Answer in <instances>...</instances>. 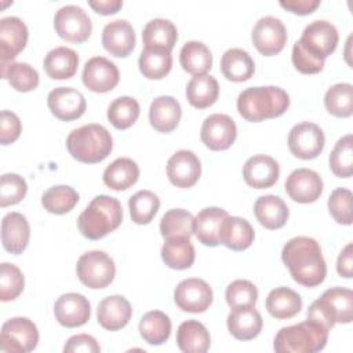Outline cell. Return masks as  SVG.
Listing matches in <instances>:
<instances>
[{
	"label": "cell",
	"mask_w": 353,
	"mask_h": 353,
	"mask_svg": "<svg viewBox=\"0 0 353 353\" xmlns=\"http://www.w3.org/2000/svg\"><path fill=\"white\" fill-rule=\"evenodd\" d=\"M281 259L294 281L303 287H316L327 276L325 259L320 244L313 237L298 236L288 240L283 247Z\"/></svg>",
	"instance_id": "6da1fadb"
},
{
	"label": "cell",
	"mask_w": 353,
	"mask_h": 353,
	"mask_svg": "<svg viewBox=\"0 0 353 353\" xmlns=\"http://www.w3.org/2000/svg\"><path fill=\"white\" fill-rule=\"evenodd\" d=\"M290 95L280 87L263 85L248 87L237 97V110L247 121H263L287 112Z\"/></svg>",
	"instance_id": "7a4b0ae2"
},
{
	"label": "cell",
	"mask_w": 353,
	"mask_h": 353,
	"mask_svg": "<svg viewBox=\"0 0 353 353\" xmlns=\"http://www.w3.org/2000/svg\"><path fill=\"white\" fill-rule=\"evenodd\" d=\"M121 221L123 208L120 201L116 197L99 194L79 215L77 228L88 240H99L116 230Z\"/></svg>",
	"instance_id": "3957f363"
},
{
	"label": "cell",
	"mask_w": 353,
	"mask_h": 353,
	"mask_svg": "<svg viewBox=\"0 0 353 353\" xmlns=\"http://www.w3.org/2000/svg\"><path fill=\"white\" fill-rule=\"evenodd\" d=\"M66 148L77 161L95 164L110 154L113 139L103 125L91 123L73 130L66 138Z\"/></svg>",
	"instance_id": "277c9868"
},
{
	"label": "cell",
	"mask_w": 353,
	"mask_h": 353,
	"mask_svg": "<svg viewBox=\"0 0 353 353\" xmlns=\"http://www.w3.org/2000/svg\"><path fill=\"white\" fill-rule=\"evenodd\" d=\"M328 330L321 324L306 320L283 327L274 336L273 347L277 353H316L325 347Z\"/></svg>",
	"instance_id": "5b68a950"
},
{
	"label": "cell",
	"mask_w": 353,
	"mask_h": 353,
	"mask_svg": "<svg viewBox=\"0 0 353 353\" xmlns=\"http://www.w3.org/2000/svg\"><path fill=\"white\" fill-rule=\"evenodd\" d=\"M307 319L321 324L328 331L336 324H349L353 320V291L332 287L323 292L307 309Z\"/></svg>",
	"instance_id": "8992f818"
},
{
	"label": "cell",
	"mask_w": 353,
	"mask_h": 353,
	"mask_svg": "<svg viewBox=\"0 0 353 353\" xmlns=\"http://www.w3.org/2000/svg\"><path fill=\"white\" fill-rule=\"evenodd\" d=\"M79 280L88 288H106L114 279V261L103 251L92 250L84 252L76 263Z\"/></svg>",
	"instance_id": "52a82bcc"
},
{
	"label": "cell",
	"mask_w": 353,
	"mask_h": 353,
	"mask_svg": "<svg viewBox=\"0 0 353 353\" xmlns=\"http://www.w3.org/2000/svg\"><path fill=\"white\" fill-rule=\"evenodd\" d=\"M39 342L36 324L26 317H12L1 327L0 352L3 353H28Z\"/></svg>",
	"instance_id": "ba28073f"
},
{
	"label": "cell",
	"mask_w": 353,
	"mask_h": 353,
	"mask_svg": "<svg viewBox=\"0 0 353 353\" xmlns=\"http://www.w3.org/2000/svg\"><path fill=\"white\" fill-rule=\"evenodd\" d=\"M54 28L61 39L80 44L91 36L92 22L81 7L68 4L55 12Z\"/></svg>",
	"instance_id": "9c48e42d"
},
{
	"label": "cell",
	"mask_w": 353,
	"mask_h": 353,
	"mask_svg": "<svg viewBox=\"0 0 353 353\" xmlns=\"http://www.w3.org/2000/svg\"><path fill=\"white\" fill-rule=\"evenodd\" d=\"M298 41L309 54L321 61H325V58L335 51L339 41V34L331 22L317 19L310 22L303 29Z\"/></svg>",
	"instance_id": "30bf717a"
},
{
	"label": "cell",
	"mask_w": 353,
	"mask_h": 353,
	"mask_svg": "<svg viewBox=\"0 0 353 353\" xmlns=\"http://www.w3.org/2000/svg\"><path fill=\"white\" fill-rule=\"evenodd\" d=\"M288 149L301 160L316 159L324 149L325 137L323 130L310 121L295 124L288 134Z\"/></svg>",
	"instance_id": "8fae6325"
},
{
	"label": "cell",
	"mask_w": 353,
	"mask_h": 353,
	"mask_svg": "<svg viewBox=\"0 0 353 353\" xmlns=\"http://www.w3.org/2000/svg\"><path fill=\"white\" fill-rule=\"evenodd\" d=\"M212 290L210 284L199 277L182 280L174 290L175 305L188 313H203L212 303Z\"/></svg>",
	"instance_id": "7c38bea8"
},
{
	"label": "cell",
	"mask_w": 353,
	"mask_h": 353,
	"mask_svg": "<svg viewBox=\"0 0 353 353\" xmlns=\"http://www.w3.org/2000/svg\"><path fill=\"white\" fill-rule=\"evenodd\" d=\"M251 40L255 48L265 57L279 54L287 43V29L284 23L272 15L256 21L251 32Z\"/></svg>",
	"instance_id": "4fadbf2b"
},
{
	"label": "cell",
	"mask_w": 353,
	"mask_h": 353,
	"mask_svg": "<svg viewBox=\"0 0 353 353\" xmlns=\"http://www.w3.org/2000/svg\"><path fill=\"white\" fill-rule=\"evenodd\" d=\"M29 37L28 26L18 17L0 19V62L1 74L12 63L11 61L26 47Z\"/></svg>",
	"instance_id": "5bb4252c"
},
{
	"label": "cell",
	"mask_w": 353,
	"mask_h": 353,
	"mask_svg": "<svg viewBox=\"0 0 353 353\" xmlns=\"http://www.w3.org/2000/svg\"><path fill=\"white\" fill-rule=\"evenodd\" d=\"M237 137L234 120L223 113H215L205 117L200 130L201 142L211 150L229 149Z\"/></svg>",
	"instance_id": "9a60e30c"
},
{
	"label": "cell",
	"mask_w": 353,
	"mask_h": 353,
	"mask_svg": "<svg viewBox=\"0 0 353 353\" xmlns=\"http://www.w3.org/2000/svg\"><path fill=\"white\" fill-rule=\"evenodd\" d=\"M83 84L92 92H109L120 80V73L114 62L105 57L90 58L81 72Z\"/></svg>",
	"instance_id": "2e32d148"
},
{
	"label": "cell",
	"mask_w": 353,
	"mask_h": 353,
	"mask_svg": "<svg viewBox=\"0 0 353 353\" xmlns=\"http://www.w3.org/2000/svg\"><path fill=\"white\" fill-rule=\"evenodd\" d=\"M287 194L296 203H314L323 193L324 183L321 176L310 168L294 170L285 181Z\"/></svg>",
	"instance_id": "e0dca14e"
},
{
	"label": "cell",
	"mask_w": 353,
	"mask_h": 353,
	"mask_svg": "<svg viewBox=\"0 0 353 353\" xmlns=\"http://www.w3.org/2000/svg\"><path fill=\"white\" fill-rule=\"evenodd\" d=\"M47 106L51 113L62 121L80 119L87 109L84 95L72 87H57L50 91Z\"/></svg>",
	"instance_id": "ac0fdd59"
},
{
	"label": "cell",
	"mask_w": 353,
	"mask_h": 353,
	"mask_svg": "<svg viewBox=\"0 0 353 353\" xmlns=\"http://www.w3.org/2000/svg\"><path fill=\"white\" fill-rule=\"evenodd\" d=\"M167 176L176 188L193 186L201 175V163L199 157L188 149L175 152L167 161Z\"/></svg>",
	"instance_id": "d6986e66"
},
{
	"label": "cell",
	"mask_w": 353,
	"mask_h": 353,
	"mask_svg": "<svg viewBox=\"0 0 353 353\" xmlns=\"http://www.w3.org/2000/svg\"><path fill=\"white\" fill-rule=\"evenodd\" d=\"M57 321L66 328L84 325L91 316V305L88 299L77 292L62 294L54 305Z\"/></svg>",
	"instance_id": "ffe728a7"
},
{
	"label": "cell",
	"mask_w": 353,
	"mask_h": 353,
	"mask_svg": "<svg viewBox=\"0 0 353 353\" xmlns=\"http://www.w3.org/2000/svg\"><path fill=\"white\" fill-rule=\"evenodd\" d=\"M280 175L279 163L268 154H254L243 165V178L254 189L273 186Z\"/></svg>",
	"instance_id": "44dd1931"
},
{
	"label": "cell",
	"mask_w": 353,
	"mask_h": 353,
	"mask_svg": "<svg viewBox=\"0 0 353 353\" xmlns=\"http://www.w3.org/2000/svg\"><path fill=\"white\" fill-rule=\"evenodd\" d=\"M102 46L113 57H128L135 47V32L125 19H114L102 30Z\"/></svg>",
	"instance_id": "7402d4cb"
},
{
	"label": "cell",
	"mask_w": 353,
	"mask_h": 353,
	"mask_svg": "<svg viewBox=\"0 0 353 353\" xmlns=\"http://www.w3.org/2000/svg\"><path fill=\"white\" fill-rule=\"evenodd\" d=\"M132 316V307L123 295H110L103 298L97 307V320L108 331L124 328Z\"/></svg>",
	"instance_id": "603a6c76"
},
{
	"label": "cell",
	"mask_w": 353,
	"mask_h": 353,
	"mask_svg": "<svg viewBox=\"0 0 353 353\" xmlns=\"http://www.w3.org/2000/svg\"><path fill=\"white\" fill-rule=\"evenodd\" d=\"M30 237V226L25 215L19 212H8L1 221V243L6 251L19 255L22 254Z\"/></svg>",
	"instance_id": "cb8c5ba5"
},
{
	"label": "cell",
	"mask_w": 353,
	"mask_h": 353,
	"mask_svg": "<svg viewBox=\"0 0 353 353\" xmlns=\"http://www.w3.org/2000/svg\"><path fill=\"white\" fill-rule=\"evenodd\" d=\"M182 117L179 102L171 95H160L154 98L149 108L150 125L159 132L174 131Z\"/></svg>",
	"instance_id": "d4e9b609"
},
{
	"label": "cell",
	"mask_w": 353,
	"mask_h": 353,
	"mask_svg": "<svg viewBox=\"0 0 353 353\" xmlns=\"http://www.w3.org/2000/svg\"><path fill=\"white\" fill-rule=\"evenodd\" d=\"M226 325L229 332L239 341H251L262 331L263 320L255 306L232 309Z\"/></svg>",
	"instance_id": "484cf974"
},
{
	"label": "cell",
	"mask_w": 353,
	"mask_h": 353,
	"mask_svg": "<svg viewBox=\"0 0 353 353\" xmlns=\"http://www.w3.org/2000/svg\"><path fill=\"white\" fill-rule=\"evenodd\" d=\"M254 228L251 223L240 216L228 215L219 232V243L232 251H244L254 243Z\"/></svg>",
	"instance_id": "4316f807"
},
{
	"label": "cell",
	"mask_w": 353,
	"mask_h": 353,
	"mask_svg": "<svg viewBox=\"0 0 353 353\" xmlns=\"http://www.w3.org/2000/svg\"><path fill=\"white\" fill-rule=\"evenodd\" d=\"M229 214L219 207H207L199 211L193 222V233L197 240L207 247H216L219 243V232L223 219Z\"/></svg>",
	"instance_id": "83f0119b"
},
{
	"label": "cell",
	"mask_w": 353,
	"mask_h": 353,
	"mask_svg": "<svg viewBox=\"0 0 353 353\" xmlns=\"http://www.w3.org/2000/svg\"><path fill=\"white\" fill-rule=\"evenodd\" d=\"M254 214L263 228L274 230L285 225L290 216V210L281 197L276 194H266L261 196L255 201Z\"/></svg>",
	"instance_id": "f1b7e54d"
},
{
	"label": "cell",
	"mask_w": 353,
	"mask_h": 353,
	"mask_svg": "<svg viewBox=\"0 0 353 353\" xmlns=\"http://www.w3.org/2000/svg\"><path fill=\"white\" fill-rule=\"evenodd\" d=\"M79 66V55L69 47H55L47 52L43 68L48 77L54 80H66L76 74Z\"/></svg>",
	"instance_id": "f546056e"
},
{
	"label": "cell",
	"mask_w": 353,
	"mask_h": 353,
	"mask_svg": "<svg viewBox=\"0 0 353 353\" xmlns=\"http://www.w3.org/2000/svg\"><path fill=\"white\" fill-rule=\"evenodd\" d=\"M221 72L228 80L241 83L252 77L255 63L245 50L229 48L221 58Z\"/></svg>",
	"instance_id": "4dcf8cb0"
},
{
	"label": "cell",
	"mask_w": 353,
	"mask_h": 353,
	"mask_svg": "<svg viewBox=\"0 0 353 353\" xmlns=\"http://www.w3.org/2000/svg\"><path fill=\"white\" fill-rule=\"evenodd\" d=\"M176 345L185 353H205L211 345L210 332L203 323L186 320L178 327Z\"/></svg>",
	"instance_id": "1f68e13d"
},
{
	"label": "cell",
	"mask_w": 353,
	"mask_h": 353,
	"mask_svg": "<svg viewBox=\"0 0 353 353\" xmlns=\"http://www.w3.org/2000/svg\"><path fill=\"white\" fill-rule=\"evenodd\" d=\"M139 178V167L130 157H119L110 163L103 171V183L117 192L127 190L137 183Z\"/></svg>",
	"instance_id": "d6a6232c"
},
{
	"label": "cell",
	"mask_w": 353,
	"mask_h": 353,
	"mask_svg": "<svg viewBox=\"0 0 353 353\" xmlns=\"http://www.w3.org/2000/svg\"><path fill=\"white\" fill-rule=\"evenodd\" d=\"M302 309V298L299 294L288 287H277L268 294L266 310L279 320L291 319Z\"/></svg>",
	"instance_id": "836d02e7"
},
{
	"label": "cell",
	"mask_w": 353,
	"mask_h": 353,
	"mask_svg": "<svg viewBox=\"0 0 353 353\" xmlns=\"http://www.w3.org/2000/svg\"><path fill=\"white\" fill-rule=\"evenodd\" d=\"M141 73L149 80L165 77L172 68L171 51L159 47H143L138 59Z\"/></svg>",
	"instance_id": "e575fe53"
},
{
	"label": "cell",
	"mask_w": 353,
	"mask_h": 353,
	"mask_svg": "<svg viewBox=\"0 0 353 353\" xmlns=\"http://www.w3.org/2000/svg\"><path fill=\"white\" fill-rule=\"evenodd\" d=\"M219 95V84L211 74H200L190 79L186 85V99L197 109L212 106Z\"/></svg>",
	"instance_id": "d590c367"
},
{
	"label": "cell",
	"mask_w": 353,
	"mask_h": 353,
	"mask_svg": "<svg viewBox=\"0 0 353 353\" xmlns=\"http://www.w3.org/2000/svg\"><path fill=\"white\" fill-rule=\"evenodd\" d=\"M194 247L189 237L165 239L161 247V259L171 269H189L194 263Z\"/></svg>",
	"instance_id": "8d00e7d4"
},
{
	"label": "cell",
	"mask_w": 353,
	"mask_h": 353,
	"mask_svg": "<svg viewBox=\"0 0 353 353\" xmlns=\"http://www.w3.org/2000/svg\"><path fill=\"white\" fill-rule=\"evenodd\" d=\"M179 62L182 69L193 76L207 74L212 66V54L204 43L192 40L182 46Z\"/></svg>",
	"instance_id": "74e56055"
},
{
	"label": "cell",
	"mask_w": 353,
	"mask_h": 353,
	"mask_svg": "<svg viewBox=\"0 0 353 353\" xmlns=\"http://www.w3.org/2000/svg\"><path fill=\"white\" fill-rule=\"evenodd\" d=\"M171 327V320L165 313L160 310H150L142 316L138 330L145 342L159 346L168 341Z\"/></svg>",
	"instance_id": "f35d334b"
},
{
	"label": "cell",
	"mask_w": 353,
	"mask_h": 353,
	"mask_svg": "<svg viewBox=\"0 0 353 353\" xmlns=\"http://www.w3.org/2000/svg\"><path fill=\"white\" fill-rule=\"evenodd\" d=\"M176 26L170 19L164 18H154L149 21L142 32L145 47H159L171 51L176 43Z\"/></svg>",
	"instance_id": "ab89813d"
},
{
	"label": "cell",
	"mask_w": 353,
	"mask_h": 353,
	"mask_svg": "<svg viewBox=\"0 0 353 353\" xmlns=\"http://www.w3.org/2000/svg\"><path fill=\"white\" fill-rule=\"evenodd\" d=\"M79 203V193L68 185H57L48 188L41 196V204L46 211L63 215L74 208Z\"/></svg>",
	"instance_id": "60d3db41"
},
{
	"label": "cell",
	"mask_w": 353,
	"mask_h": 353,
	"mask_svg": "<svg viewBox=\"0 0 353 353\" xmlns=\"http://www.w3.org/2000/svg\"><path fill=\"white\" fill-rule=\"evenodd\" d=\"M194 216L183 208L168 210L160 221V233L165 239L189 237L193 234Z\"/></svg>",
	"instance_id": "b9f144b4"
},
{
	"label": "cell",
	"mask_w": 353,
	"mask_h": 353,
	"mask_svg": "<svg viewBox=\"0 0 353 353\" xmlns=\"http://www.w3.org/2000/svg\"><path fill=\"white\" fill-rule=\"evenodd\" d=\"M327 112L335 117H350L353 114V85L350 83H336L324 95Z\"/></svg>",
	"instance_id": "7bdbcfd3"
},
{
	"label": "cell",
	"mask_w": 353,
	"mask_h": 353,
	"mask_svg": "<svg viewBox=\"0 0 353 353\" xmlns=\"http://www.w3.org/2000/svg\"><path fill=\"white\" fill-rule=\"evenodd\" d=\"M130 216L137 225H148L152 222L160 208V199L150 190H138L128 200Z\"/></svg>",
	"instance_id": "ee69618b"
},
{
	"label": "cell",
	"mask_w": 353,
	"mask_h": 353,
	"mask_svg": "<svg viewBox=\"0 0 353 353\" xmlns=\"http://www.w3.org/2000/svg\"><path fill=\"white\" fill-rule=\"evenodd\" d=\"M139 103L135 98L123 95L116 98L108 108V120L117 130L130 128L139 117Z\"/></svg>",
	"instance_id": "f6af8a7d"
},
{
	"label": "cell",
	"mask_w": 353,
	"mask_h": 353,
	"mask_svg": "<svg viewBox=\"0 0 353 353\" xmlns=\"http://www.w3.org/2000/svg\"><path fill=\"white\" fill-rule=\"evenodd\" d=\"M331 171L338 178H349L353 172V135L339 138L328 157Z\"/></svg>",
	"instance_id": "bcb514c9"
},
{
	"label": "cell",
	"mask_w": 353,
	"mask_h": 353,
	"mask_svg": "<svg viewBox=\"0 0 353 353\" xmlns=\"http://www.w3.org/2000/svg\"><path fill=\"white\" fill-rule=\"evenodd\" d=\"M1 77L7 79L10 85L19 92L33 91L40 81L37 70L26 62H12Z\"/></svg>",
	"instance_id": "7dc6e473"
},
{
	"label": "cell",
	"mask_w": 353,
	"mask_h": 353,
	"mask_svg": "<svg viewBox=\"0 0 353 353\" xmlns=\"http://www.w3.org/2000/svg\"><path fill=\"white\" fill-rule=\"evenodd\" d=\"M25 287L22 270L14 263L3 262L0 265V299L3 302L14 301L21 295Z\"/></svg>",
	"instance_id": "c3c4849f"
},
{
	"label": "cell",
	"mask_w": 353,
	"mask_h": 353,
	"mask_svg": "<svg viewBox=\"0 0 353 353\" xmlns=\"http://www.w3.org/2000/svg\"><path fill=\"white\" fill-rule=\"evenodd\" d=\"M226 303L232 309L237 307H247V306H255L258 301V290L254 283L250 280H234L226 287L225 292Z\"/></svg>",
	"instance_id": "681fc988"
},
{
	"label": "cell",
	"mask_w": 353,
	"mask_h": 353,
	"mask_svg": "<svg viewBox=\"0 0 353 353\" xmlns=\"http://www.w3.org/2000/svg\"><path fill=\"white\" fill-rule=\"evenodd\" d=\"M28 185L26 181L14 172H7L1 175L0 182V205H14L22 201V199L26 196Z\"/></svg>",
	"instance_id": "f907efd6"
},
{
	"label": "cell",
	"mask_w": 353,
	"mask_h": 353,
	"mask_svg": "<svg viewBox=\"0 0 353 353\" xmlns=\"http://www.w3.org/2000/svg\"><path fill=\"white\" fill-rule=\"evenodd\" d=\"M328 211L341 225H352V192L346 188H336L328 197Z\"/></svg>",
	"instance_id": "816d5d0a"
},
{
	"label": "cell",
	"mask_w": 353,
	"mask_h": 353,
	"mask_svg": "<svg viewBox=\"0 0 353 353\" xmlns=\"http://www.w3.org/2000/svg\"><path fill=\"white\" fill-rule=\"evenodd\" d=\"M292 63L295 69L303 74H316L320 73L324 69V62L312 54H309L301 43L296 40L292 46V54H291Z\"/></svg>",
	"instance_id": "f5cc1de1"
},
{
	"label": "cell",
	"mask_w": 353,
	"mask_h": 353,
	"mask_svg": "<svg viewBox=\"0 0 353 353\" xmlns=\"http://www.w3.org/2000/svg\"><path fill=\"white\" fill-rule=\"evenodd\" d=\"M22 131V124L19 117L10 110L1 112V123H0V142L1 145H10L15 142Z\"/></svg>",
	"instance_id": "db71d44e"
},
{
	"label": "cell",
	"mask_w": 353,
	"mask_h": 353,
	"mask_svg": "<svg viewBox=\"0 0 353 353\" xmlns=\"http://www.w3.org/2000/svg\"><path fill=\"white\" fill-rule=\"evenodd\" d=\"M101 350L97 339L88 334H77L68 339V342L63 346L65 353H98Z\"/></svg>",
	"instance_id": "11a10c76"
},
{
	"label": "cell",
	"mask_w": 353,
	"mask_h": 353,
	"mask_svg": "<svg viewBox=\"0 0 353 353\" xmlns=\"http://www.w3.org/2000/svg\"><path fill=\"white\" fill-rule=\"evenodd\" d=\"M336 272L341 277L350 279L353 276V244L347 243L338 255Z\"/></svg>",
	"instance_id": "9f6ffc18"
},
{
	"label": "cell",
	"mask_w": 353,
	"mask_h": 353,
	"mask_svg": "<svg viewBox=\"0 0 353 353\" xmlns=\"http://www.w3.org/2000/svg\"><path fill=\"white\" fill-rule=\"evenodd\" d=\"M280 6L292 14L309 15L320 6V0H281Z\"/></svg>",
	"instance_id": "6f0895ef"
},
{
	"label": "cell",
	"mask_w": 353,
	"mask_h": 353,
	"mask_svg": "<svg viewBox=\"0 0 353 353\" xmlns=\"http://www.w3.org/2000/svg\"><path fill=\"white\" fill-rule=\"evenodd\" d=\"M88 6L101 15H110V14H116L123 7V1L121 0H90Z\"/></svg>",
	"instance_id": "680465c9"
}]
</instances>
